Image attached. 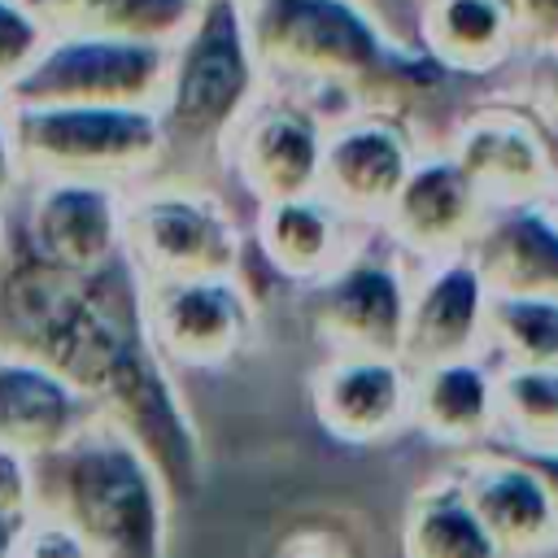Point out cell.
I'll list each match as a JSON object with an SVG mask.
<instances>
[{"instance_id":"cell-11","label":"cell","mask_w":558,"mask_h":558,"mask_svg":"<svg viewBox=\"0 0 558 558\" xmlns=\"http://www.w3.org/2000/svg\"><path fill=\"white\" fill-rule=\"evenodd\" d=\"M418 131L384 109H357L323 131V161H318V196L344 209L353 222L375 227L397 196L401 179L418 157Z\"/></svg>"},{"instance_id":"cell-8","label":"cell","mask_w":558,"mask_h":558,"mask_svg":"<svg viewBox=\"0 0 558 558\" xmlns=\"http://www.w3.org/2000/svg\"><path fill=\"white\" fill-rule=\"evenodd\" d=\"M357 244L331 275L305 283V310L314 336L331 353H379L401 357L405 336V310H410V266L405 257L384 240Z\"/></svg>"},{"instance_id":"cell-20","label":"cell","mask_w":558,"mask_h":558,"mask_svg":"<svg viewBox=\"0 0 558 558\" xmlns=\"http://www.w3.org/2000/svg\"><path fill=\"white\" fill-rule=\"evenodd\" d=\"M92 414L96 405L83 392H74L61 375H52L31 357L0 353V445L4 449L31 462L65 445Z\"/></svg>"},{"instance_id":"cell-26","label":"cell","mask_w":558,"mask_h":558,"mask_svg":"<svg viewBox=\"0 0 558 558\" xmlns=\"http://www.w3.org/2000/svg\"><path fill=\"white\" fill-rule=\"evenodd\" d=\"M493 414L510 445H558V366L493 371Z\"/></svg>"},{"instance_id":"cell-28","label":"cell","mask_w":558,"mask_h":558,"mask_svg":"<svg viewBox=\"0 0 558 558\" xmlns=\"http://www.w3.org/2000/svg\"><path fill=\"white\" fill-rule=\"evenodd\" d=\"M275 558H366V554H362V541L353 527L310 519V523H296L292 532H283V541L275 545Z\"/></svg>"},{"instance_id":"cell-21","label":"cell","mask_w":558,"mask_h":558,"mask_svg":"<svg viewBox=\"0 0 558 558\" xmlns=\"http://www.w3.org/2000/svg\"><path fill=\"white\" fill-rule=\"evenodd\" d=\"M414 44L449 74L480 78L519 61L523 31L510 0H423Z\"/></svg>"},{"instance_id":"cell-13","label":"cell","mask_w":558,"mask_h":558,"mask_svg":"<svg viewBox=\"0 0 558 558\" xmlns=\"http://www.w3.org/2000/svg\"><path fill=\"white\" fill-rule=\"evenodd\" d=\"M484 209L488 205L466 179V170L445 148H423L375 227L405 257V266L418 270L462 253Z\"/></svg>"},{"instance_id":"cell-6","label":"cell","mask_w":558,"mask_h":558,"mask_svg":"<svg viewBox=\"0 0 558 558\" xmlns=\"http://www.w3.org/2000/svg\"><path fill=\"white\" fill-rule=\"evenodd\" d=\"M248 235L201 179L153 174L122 192V253L144 283L235 275Z\"/></svg>"},{"instance_id":"cell-36","label":"cell","mask_w":558,"mask_h":558,"mask_svg":"<svg viewBox=\"0 0 558 558\" xmlns=\"http://www.w3.org/2000/svg\"><path fill=\"white\" fill-rule=\"evenodd\" d=\"M4 240H9V218H4V205H0V248H4Z\"/></svg>"},{"instance_id":"cell-18","label":"cell","mask_w":558,"mask_h":558,"mask_svg":"<svg viewBox=\"0 0 558 558\" xmlns=\"http://www.w3.org/2000/svg\"><path fill=\"white\" fill-rule=\"evenodd\" d=\"M488 292L558 296V209L554 201L488 205L462 248Z\"/></svg>"},{"instance_id":"cell-4","label":"cell","mask_w":558,"mask_h":558,"mask_svg":"<svg viewBox=\"0 0 558 558\" xmlns=\"http://www.w3.org/2000/svg\"><path fill=\"white\" fill-rule=\"evenodd\" d=\"M257 96L262 70L248 48L240 0H201L187 31L170 44L166 83L153 105L161 122L157 174L192 179L205 161H222L231 126Z\"/></svg>"},{"instance_id":"cell-22","label":"cell","mask_w":558,"mask_h":558,"mask_svg":"<svg viewBox=\"0 0 558 558\" xmlns=\"http://www.w3.org/2000/svg\"><path fill=\"white\" fill-rule=\"evenodd\" d=\"M410 423L445 445H475L497 432L493 371L484 366V353L410 371Z\"/></svg>"},{"instance_id":"cell-10","label":"cell","mask_w":558,"mask_h":558,"mask_svg":"<svg viewBox=\"0 0 558 558\" xmlns=\"http://www.w3.org/2000/svg\"><path fill=\"white\" fill-rule=\"evenodd\" d=\"M144 331L157 357L170 366L209 371L231 362L253 336V296L235 275L218 279H140Z\"/></svg>"},{"instance_id":"cell-14","label":"cell","mask_w":558,"mask_h":558,"mask_svg":"<svg viewBox=\"0 0 558 558\" xmlns=\"http://www.w3.org/2000/svg\"><path fill=\"white\" fill-rule=\"evenodd\" d=\"M122 192L109 183L39 179L22 187L17 231L22 240L61 270H96L122 253Z\"/></svg>"},{"instance_id":"cell-3","label":"cell","mask_w":558,"mask_h":558,"mask_svg":"<svg viewBox=\"0 0 558 558\" xmlns=\"http://www.w3.org/2000/svg\"><path fill=\"white\" fill-rule=\"evenodd\" d=\"M31 510L74 527L96 558H161L170 488L148 453L105 414L31 458Z\"/></svg>"},{"instance_id":"cell-2","label":"cell","mask_w":558,"mask_h":558,"mask_svg":"<svg viewBox=\"0 0 558 558\" xmlns=\"http://www.w3.org/2000/svg\"><path fill=\"white\" fill-rule=\"evenodd\" d=\"M240 13L262 87L296 96L323 122L327 100H336V118L384 109L410 122L414 105L458 78L418 44L397 39L362 0H240Z\"/></svg>"},{"instance_id":"cell-7","label":"cell","mask_w":558,"mask_h":558,"mask_svg":"<svg viewBox=\"0 0 558 558\" xmlns=\"http://www.w3.org/2000/svg\"><path fill=\"white\" fill-rule=\"evenodd\" d=\"M170 44L126 35H48L4 87V105H157Z\"/></svg>"},{"instance_id":"cell-33","label":"cell","mask_w":558,"mask_h":558,"mask_svg":"<svg viewBox=\"0 0 558 558\" xmlns=\"http://www.w3.org/2000/svg\"><path fill=\"white\" fill-rule=\"evenodd\" d=\"M26 179H22V166H17V153H13V135H9V118H4V105H0V205L9 209L17 196H22Z\"/></svg>"},{"instance_id":"cell-16","label":"cell","mask_w":558,"mask_h":558,"mask_svg":"<svg viewBox=\"0 0 558 558\" xmlns=\"http://www.w3.org/2000/svg\"><path fill=\"white\" fill-rule=\"evenodd\" d=\"M314 414L344 445H375L410 427V371L401 357L331 353L314 379Z\"/></svg>"},{"instance_id":"cell-25","label":"cell","mask_w":558,"mask_h":558,"mask_svg":"<svg viewBox=\"0 0 558 558\" xmlns=\"http://www.w3.org/2000/svg\"><path fill=\"white\" fill-rule=\"evenodd\" d=\"M484 349L501 353L506 366H558V296L488 292Z\"/></svg>"},{"instance_id":"cell-15","label":"cell","mask_w":558,"mask_h":558,"mask_svg":"<svg viewBox=\"0 0 558 558\" xmlns=\"http://www.w3.org/2000/svg\"><path fill=\"white\" fill-rule=\"evenodd\" d=\"M484 305L488 288L466 253L418 266L410 275V310L401 336L405 371L484 353Z\"/></svg>"},{"instance_id":"cell-35","label":"cell","mask_w":558,"mask_h":558,"mask_svg":"<svg viewBox=\"0 0 558 558\" xmlns=\"http://www.w3.org/2000/svg\"><path fill=\"white\" fill-rule=\"evenodd\" d=\"M26 514H31V510H26ZM26 514H9V510H0V558H13V545H17V532H22Z\"/></svg>"},{"instance_id":"cell-24","label":"cell","mask_w":558,"mask_h":558,"mask_svg":"<svg viewBox=\"0 0 558 558\" xmlns=\"http://www.w3.org/2000/svg\"><path fill=\"white\" fill-rule=\"evenodd\" d=\"M401 549L405 558H506V549L493 541L484 519L471 510L453 475L440 484H427L410 501Z\"/></svg>"},{"instance_id":"cell-27","label":"cell","mask_w":558,"mask_h":558,"mask_svg":"<svg viewBox=\"0 0 558 558\" xmlns=\"http://www.w3.org/2000/svg\"><path fill=\"white\" fill-rule=\"evenodd\" d=\"M44 39H48L44 26L31 17V9L22 0H0V96L31 65V57L44 48Z\"/></svg>"},{"instance_id":"cell-30","label":"cell","mask_w":558,"mask_h":558,"mask_svg":"<svg viewBox=\"0 0 558 558\" xmlns=\"http://www.w3.org/2000/svg\"><path fill=\"white\" fill-rule=\"evenodd\" d=\"M523 105L558 135V44L554 48H523Z\"/></svg>"},{"instance_id":"cell-1","label":"cell","mask_w":558,"mask_h":558,"mask_svg":"<svg viewBox=\"0 0 558 558\" xmlns=\"http://www.w3.org/2000/svg\"><path fill=\"white\" fill-rule=\"evenodd\" d=\"M0 353L31 357L83 392L157 466L170 497L201 484V440L166 362L148 344L140 275L126 253L96 270L44 262L9 222L0 248Z\"/></svg>"},{"instance_id":"cell-23","label":"cell","mask_w":558,"mask_h":558,"mask_svg":"<svg viewBox=\"0 0 558 558\" xmlns=\"http://www.w3.org/2000/svg\"><path fill=\"white\" fill-rule=\"evenodd\" d=\"M44 35H126L174 44L201 0H22Z\"/></svg>"},{"instance_id":"cell-31","label":"cell","mask_w":558,"mask_h":558,"mask_svg":"<svg viewBox=\"0 0 558 558\" xmlns=\"http://www.w3.org/2000/svg\"><path fill=\"white\" fill-rule=\"evenodd\" d=\"M523 48H554L558 44V0H510Z\"/></svg>"},{"instance_id":"cell-34","label":"cell","mask_w":558,"mask_h":558,"mask_svg":"<svg viewBox=\"0 0 558 558\" xmlns=\"http://www.w3.org/2000/svg\"><path fill=\"white\" fill-rule=\"evenodd\" d=\"M506 449L541 475V484L549 488V497H554V506H558V445H506Z\"/></svg>"},{"instance_id":"cell-19","label":"cell","mask_w":558,"mask_h":558,"mask_svg":"<svg viewBox=\"0 0 558 558\" xmlns=\"http://www.w3.org/2000/svg\"><path fill=\"white\" fill-rule=\"evenodd\" d=\"M366 231L371 227L353 222L327 196L301 192V196H283V201L257 205L253 248L266 257L275 279H288V283L305 288V283L331 275L366 240Z\"/></svg>"},{"instance_id":"cell-17","label":"cell","mask_w":558,"mask_h":558,"mask_svg":"<svg viewBox=\"0 0 558 558\" xmlns=\"http://www.w3.org/2000/svg\"><path fill=\"white\" fill-rule=\"evenodd\" d=\"M453 480L493 532V541L506 549V558H536L558 545V506L541 475L510 449L466 458Z\"/></svg>"},{"instance_id":"cell-32","label":"cell","mask_w":558,"mask_h":558,"mask_svg":"<svg viewBox=\"0 0 558 558\" xmlns=\"http://www.w3.org/2000/svg\"><path fill=\"white\" fill-rule=\"evenodd\" d=\"M0 510L26 514L31 510V462L0 445Z\"/></svg>"},{"instance_id":"cell-29","label":"cell","mask_w":558,"mask_h":558,"mask_svg":"<svg viewBox=\"0 0 558 558\" xmlns=\"http://www.w3.org/2000/svg\"><path fill=\"white\" fill-rule=\"evenodd\" d=\"M13 558H96V554H92V545H87L74 527H65L61 519L31 510L26 523H22V532H17Z\"/></svg>"},{"instance_id":"cell-37","label":"cell","mask_w":558,"mask_h":558,"mask_svg":"<svg viewBox=\"0 0 558 558\" xmlns=\"http://www.w3.org/2000/svg\"><path fill=\"white\" fill-rule=\"evenodd\" d=\"M549 201H554V209H558V187H554V196H549Z\"/></svg>"},{"instance_id":"cell-5","label":"cell","mask_w":558,"mask_h":558,"mask_svg":"<svg viewBox=\"0 0 558 558\" xmlns=\"http://www.w3.org/2000/svg\"><path fill=\"white\" fill-rule=\"evenodd\" d=\"M26 183L78 179L131 187L161 170L153 105H4Z\"/></svg>"},{"instance_id":"cell-9","label":"cell","mask_w":558,"mask_h":558,"mask_svg":"<svg viewBox=\"0 0 558 558\" xmlns=\"http://www.w3.org/2000/svg\"><path fill=\"white\" fill-rule=\"evenodd\" d=\"M445 153L466 170L484 205L549 201L558 187V148L554 131L527 105H475L466 109Z\"/></svg>"},{"instance_id":"cell-12","label":"cell","mask_w":558,"mask_h":558,"mask_svg":"<svg viewBox=\"0 0 558 558\" xmlns=\"http://www.w3.org/2000/svg\"><path fill=\"white\" fill-rule=\"evenodd\" d=\"M327 122L296 96L262 87L222 144V166L253 196V205L301 196L318 187Z\"/></svg>"}]
</instances>
